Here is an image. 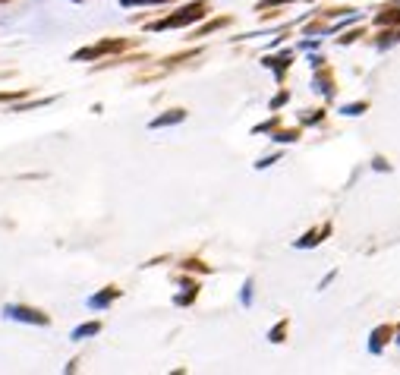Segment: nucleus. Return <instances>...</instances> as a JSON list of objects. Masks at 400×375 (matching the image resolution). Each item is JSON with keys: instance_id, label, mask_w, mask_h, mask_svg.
Masks as SVG:
<instances>
[{"instance_id": "nucleus-8", "label": "nucleus", "mask_w": 400, "mask_h": 375, "mask_svg": "<svg viewBox=\"0 0 400 375\" xmlns=\"http://www.w3.org/2000/svg\"><path fill=\"white\" fill-rule=\"evenodd\" d=\"M186 117V111H171L167 117H158V120H151V127H167V123H180Z\"/></svg>"}, {"instance_id": "nucleus-11", "label": "nucleus", "mask_w": 400, "mask_h": 375, "mask_svg": "<svg viewBox=\"0 0 400 375\" xmlns=\"http://www.w3.org/2000/svg\"><path fill=\"white\" fill-rule=\"evenodd\" d=\"M123 7H139V3H167V0H120Z\"/></svg>"}, {"instance_id": "nucleus-2", "label": "nucleus", "mask_w": 400, "mask_h": 375, "mask_svg": "<svg viewBox=\"0 0 400 375\" xmlns=\"http://www.w3.org/2000/svg\"><path fill=\"white\" fill-rule=\"evenodd\" d=\"M126 41L123 38H111V41H101V45H92V47H82L79 54H76V61H92V57H104V54L111 51H123Z\"/></svg>"}, {"instance_id": "nucleus-5", "label": "nucleus", "mask_w": 400, "mask_h": 375, "mask_svg": "<svg viewBox=\"0 0 400 375\" xmlns=\"http://www.w3.org/2000/svg\"><path fill=\"white\" fill-rule=\"evenodd\" d=\"M391 334H394L391 328H375V331H372L369 350H372V353H381V344H388V341H391Z\"/></svg>"}, {"instance_id": "nucleus-14", "label": "nucleus", "mask_w": 400, "mask_h": 375, "mask_svg": "<svg viewBox=\"0 0 400 375\" xmlns=\"http://www.w3.org/2000/svg\"><path fill=\"white\" fill-rule=\"evenodd\" d=\"M0 3H3V0H0Z\"/></svg>"}, {"instance_id": "nucleus-7", "label": "nucleus", "mask_w": 400, "mask_h": 375, "mask_svg": "<svg viewBox=\"0 0 400 375\" xmlns=\"http://www.w3.org/2000/svg\"><path fill=\"white\" fill-rule=\"evenodd\" d=\"M117 293H120V290H114V287H107V290H104V293H98V297H92V300H89V306H95V309L107 306V303H111V300H117Z\"/></svg>"}, {"instance_id": "nucleus-1", "label": "nucleus", "mask_w": 400, "mask_h": 375, "mask_svg": "<svg viewBox=\"0 0 400 375\" xmlns=\"http://www.w3.org/2000/svg\"><path fill=\"white\" fill-rule=\"evenodd\" d=\"M208 3H202V0H196V3H186L183 10H177L173 16H167V19H158V23H151L149 29L151 32H164V29H183V25H193L199 23L202 16H205Z\"/></svg>"}, {"instance_id": "nucleus-10", "label": "nucleus", "mask_w": 400, "mask_h": 375, "mask_svg": "<svg viewBox=\"0 0 400 375\" xmlns=\"http://www.w3.org/2000/svg\"><path fill=\"white\" fill-rule=\"evenodd\" d=\"M366 107H369V105H366V101H359V105H347L341 114H347V117H359V114H363Z\"/></svg>"}, {"instance_id": "nucleus-3", "label": "nucleus", "mask_w": 400, "mask_h": 375, "mask_svg": "<svg viewBox=\"0 0 400 375\" xmlns=\"http://www.w3.org/2000/svg\"><path fill=\"white\" fill-rule=\"evenodd\" d=\"M7 315H10V319H23V322H32V325H48V315L35 312V309H25V306H10Z\"/></svg>"}, {"instance_id": "nucleus-6", "label": "nucleus", "mask_w": 400, "mask_h": 375, "mask_svg": "<svg viewBox=\"0 0 400 375\" xmlns=\"http://www.w3.org/2000/svg\"><path fill=\"white\" fill-rule=\"evenodd\" d=\"M328 233V227H322V231H309V233H303L297 240V249H306V246H315L319 243V237H325Z\"/></svg>"}, {"instance_id": "nucleus-13", "label": "nucleus", "mask_w": 400, "mask_h": 375, "mask_svg": "<svg viewBox=\"0 0 400 375\" xmlns=\"http://www.w3.org/2000/svg\"><path fill=\"white\" fill-rule=\"evenodd\" d=\"M397 344H400V334H397Z\"/></svg>"}, {"instance_id": "nucleus-4", "label": "nucleus", "mask_w": 400, "mask_h": 375, "mask_svg": "<svg viewBox=\"0 0 400 375\" xmlns=\"http://www.w3.org/2000/svg\"><path fill=\"white\" fill-rule=\"evenodd\" d=\"M375 25H400V7H388L375 16Z\"/></svg>"}, {"instance_id": "nucleus-12", "label": "nucleus", "mask_w": 400, "mask_h": 375, "mask_svg": "<svg viewBox=\"0 0 400 375\" xmlns=\"http://www.w3.org/2000/svg\"><path fill=\"white\" fill-rule=\"evenodd\" d=\"M284 331H287V325H277V328L271 331V341H277V338H281V334H284Z\"/></svg>"}, {"instance_id": "nucleus-9", "label": "nucleus", "mask_w": 400, "mask_h": 375, "mask_svg": "<svg viewBox=\"0 0 400 375\" xmlns=\"http://www.w3.org/2000/svg\"><path fill=\"white\" fill-rule=\"evenodd\" d=\"M98 328H101V325H98V322H89V325H82V328L76 331V338H89V334H98Z\"/></svg>"}]
</instances>
